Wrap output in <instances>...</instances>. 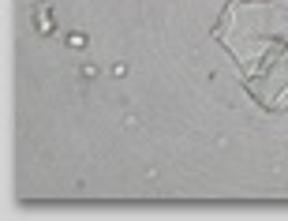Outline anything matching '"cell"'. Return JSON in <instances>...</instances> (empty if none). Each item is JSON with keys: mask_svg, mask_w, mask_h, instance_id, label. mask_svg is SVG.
<instances>
[{"mask_svg": "<svg viewBox=\"0 0 288 221\" xmlns=\"http://www.w3.org/2000/svg\"><path fill=\"white\" fill-rule=\"evenodd\" d=\"M34 30H38V34H45V38L56 34V19H52V11L45 8V4H38V8H34Z\"/></svg>", "mask_w": 288, "mask_h": 221, "instance_id": "1", "label": "cell"}, {"mask_svg": "<svg viewBox=\"0 0 288 221\" xmlns=\"http://www.w3.org/2000/svg\"><path fill=\"white\" fill-rule=\"evenodd\" d=\"M64 45H68L71 53H83L86 45H90V38H86V30H71V34L64 38Z\"/></svg>", "mask_w": 288, "mask_h": 221, "instance_id": "2", "label": "cell"}, {"mask_svg": "<svg viewBox=\"0 0 288 221\" xmlns=\"http://www.w3.org/2000/svg\"><path fill=\"white\" fill-rule=\"evenodd\" d=\"M79 75H83L86 83H90V79H97V64H83V68H79Z\"/></svg>", "mask_w": 288, "mask_h": 221, "instance_id": "3", "label": "cell"}]
</instances>
